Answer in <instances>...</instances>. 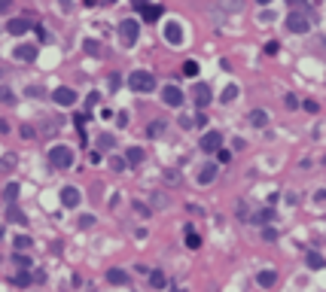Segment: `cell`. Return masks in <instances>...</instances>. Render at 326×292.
Here are the masks:
<instances>
[{
    "label": "cell",
    "mask_w": 326,
    "mask_h": 292,
    "mask_svg": "<svg viewBox=\"0 0 326 292\" xmlns=\"http://www.w3.org/2000/svg\"><path fill=\"white\" fill-rule=\"evenodd\" d=\"M305 262H308V268H314V271H320V268L326 265V262H323V256H320V253H314V250L305 256Z\"/></svg>",
    "instance_id": "obj_19"
},
{
    "label": "cell",
    "mask_w": 326,
    "mask_h": 292,
    "mask_svg": "<svg viewBox=\"0 0 326 292\" xmlns=\"http://www.w3.org/2000/svg\"><path fill=\"white\" fill-rule=\"evenodd\" d=\"M80 201H83L80 189H73V186H64L61 189V204L64 207H80Z\"/></svg>",
    "instance_id": "obj_9"
},
{
    "label": "cell",
    "mask_w": 326,
    "mask_h": 292,
    "mask_svg": "<svg viewBox=\"0 0 326 292\" xmlns=\"http://www.w3.org/2000/svg\"><path fill=\"white\" fill-rule=\"evenodd\" d=\"M171 292H186V289H171Z\"/></svg>",
    "instance_id": "obj_54"
},
{
    "label": "cell",
    "mask_w": 326,
    "mask_h": 292,
    "mask_svg": "<svg viewBox=\"0 0 326 292\" xmlns=\"http://www.w3.org/2000/svg\"><path fill=\"white\" fill-rule=\"evenodd\" d=\"M205 125H207V119L198 113V116H195V128H205Z\"/></svg>",
    "instance_id": "obj_44"
},
{
    "label": "cell",
    "mask_w": 326,
    "mask_h": 292,
    "mask_svg": "<svg viewBox=\"0 0 326 292\" xmlns=\"http://www.w3.org/2000/svg\"><path fill=\"white\" fill-rule=\"evenodd\" d=\"M256 280H259V286H275L277 274L275 271H259V277H256Z\"/></svg>",
    "instance_id": "obj_23"
},
{
    "label": "cell",
    "mask_w": 326,
    "mask_h": 292,
    "mask_svg": "<svg viewBox=\"0 0 326 292\" xmlns=\"http://www.w3.org/2000/svg\"><path fill=\"white\" fill-rule=\"evenodd\" d=\"M107 280H110L113 286H125V283H128V274L122 271V268H110V271H107Z\"/></svg>",
    "instance_id": "obj_14"
},
{
    "label": "cell",
    "mask_w": 326,
    "mask_h": 292,
    "mask_svg": "<svg viewBox=\"0 0 326 292\" xmlns=\"http://www.w3.org/2000/svg\"><path fill=\"white\" fill-rule=\"evenodd\" d=\"M284 104H287L290 110H296V107H299V100H296V95H287V100H284Z\"/></svg>",
    "instance_id": "obj_39"
},
{
    "label": "cell",
    "mask_w": 326,
    "mask_h": 292,
    "mask_svg": "<svg viewBox=\"0 0 326 292\" xmlns=\"http://www.w3.org/2000/svg\"><path fill=\"white\" fill-rule=\"evenodd\" d=\"M165 40L171 43V46H180V43H183V28H180V21H168L165 25Z\"/></svg>",
    "instance_id": "obj_7"
},
{
    "label": "cell",
    "mask_w": 326,
    "mask_h": 292,
    "mask_svg": "<svg viewBox=\"0 0 326 292\" xmlns=\"http://www.w3.org/2000/svg\"><path fill=\"white\" fill-rule=\"evenodd\" d=\"M6 219H9V222H18V226H25V222H28V219H25V213H21L16 204H9V210H6Z\"/></svg>",
    "instance_id": "obj_18"
},
{
    "label": "cell",
    "mask_w": 326,
    "mask_h": 292,
    "mask_svg": "<svg viewBox=\"0 0 326 292\" xmlns=\"http://www.w3.org/2000/svg\"><path fill=\"white\" fill-rule=\"evenodd\" d=\"M0 100H3V104H16V95H13V88L0 85Z\"/></svg>",
    "instance_id": "obj_27"
},
{
    "label": "cell",
    "mask_w": 326,
    "mask_h": 292,
    "mask_svg": "<svg viewBox=\"0 0 326 292\" xmlns=\"http://www.w3.org/2000/svg\"><path fill=\"white\" fill-rule=\"evenodd\" d=\"M223 146V134L220 131H205V137H201V149L205 152H220Z\"/></svg>",
    "instance_id": "obj_6"
},
{
    "label": "cell",
    "mask_w": 326,
    "mask_h": 292,
    "mask_svg": "<svg viewBox=\"0 0 326 292\" xmlns=\"http://www.w3.org/2000/svg\"><path fill=\"white\" fill-rule=\"evenodd\" d=\"M247 119H250L253 128H265L268 125V113H265V110H250V116H247Z\"/></svg>",
    "instance_id": "obj_15"
},
{
    "label": "cell",
    "mask_w": 326,
    "mask_h": 292,
    "mask_svg": "<svg viewBox=\"0 0 326 292\" xmlns=\"http://www.w3.org/2000/svg\"><path fill=\"white\" fill-rule=\"evenodd\" d=\"M110 167H113V171H125L128 162H125V159H119V155H113V159H110Z\"/></svg>",
    "instance_id": "obj_29"
},
{
    "label": "cell",
    "mask_w": 326,
    "mask_h": 292,
    "mask_svg": "<svg viewBox=\"0 0 326 292\" xmlns=\"http://www.w3.org/2000/svg\"><path fill=\"white\" fill-rule=\"evenodd\" d=\"M13 55H16L18 61H34V58H37V46H31V43H21V46L13 49Z\"/></svg>",
    "instance_id": "obj_11"
},
{
    "label": "cell",
    "mask_w": 326,
    "mask_h": 292,
    "mask_svg": "<svg viewBox=\"0 0 326 292\" xmlns=\"http://www.w3.org/2000/svg\"><path fill=\"white\" fill-rule=\"evenodd\" d=\"M180 128H186V131H189V128H195V119H189V116H183V119H180Z\"/></svg>",
    "instance_id": "obj_37"
},
{
    "label": "cell",
    "mask_w": 326,
    "mask_h": 292,
    "mask_svg": "<svg viewBox=\"0 0 326 292\" xmlns=\"http://www.w3.org/2000/svg\"><path fill=\"white\" fill-rule=\"evenodd\" d=\"M0 13H9V0H0Z\"/></svg>",
    "instance_id": "obj_49"
},
{
    "label": "cell",
    "mask_w": 326,
    "mask_h": 292,
    "mask_svg": "<svg viewBox=\"0 0 326 292\" xmlns=\"http://www.w3.org/2000/svg\"><path fill=\"white\" fill-rule=\"evenodd\" d=\"M58 6L64 9V13H70V6H73V3H70V0H58Z\"/></svg>",
    "instance_id": "obj_48"
},
{
    "label": "cell",
    "mask_w": 326,
    "mask_h": 292,
    "mask_svg": "<svg viewBox=\"0 0 326 292\" xmlns=\"http://www.w3.org/2000/svg\"><path fill=\"white\" fill-rule=\"evenodd\" d=\"M287 31L290 33H308L311 31V16L302 13V9H293V13L287 16Z\"/></svg>",
    "instance_id": "obj_2"
},
{
    "label": "cell",
    "mask_w": 326,
    "mask_h": 292,
    "mask_svg": "<svg viewBox=\"0 0 326 292\" xmlns=\"http://www.w3.org/2000/svg\"><path fill=\"white\" fill-rule=\"evenodd\" d=\"M287 3H290V6H299V3H305V0H287Z\"/></svg>",
    "instance_id": "obj_51"
},
{
    "label": "cell",
    "mask_w": 326,
    "mask_h": 292,
    "mask_svg": "<svg viewBox=\"0 0 326 292\" xmlns=\"http://www.w3.org/2000/svg\"><path fill=\"white\" fill-rule=\"evenodd\" d=\"M302 107H305L308 113H317V100H305V104H302Z\"/></svg>",
    "instance_id": "obj_42"
},
{
    "label": "cell",
    "mask_w": 326,
    "mask_h": 292,
    "mask_svg": "<svg viewBox=\"0 0 326 292\" xmlns=\"http://www.w3.org/2000/svg\"><path fill=\"white\" fill-rule=\"evenodd\" d=\"M150 3H147V0H134V9H140V13H143V9H147Z\"/></svg>",
    "instance_id": "obj_47"
},
{
    "label": "cell",
    "mask_w": 326,
    "mask_h": 292,
    "mask_svg": "<svg viewBox=\"0 0 326 292\" xmlns=\"http://www.w3.org/2000/svg\"><path fill=\"white\" fill-rule=\"evenodd\" d=\"M165 179L168 183H180V174L177 171H165Z\"/></svg>",
    "instance_id": "obj_38"
},
{
    "label": "cell",
    "mask_w": 326,
    "mask_h": 292,
    "mask_svg": "<svg viewBox=\"0 0 326 292\" xmlns=\"http://www.w3.org/2000/svg\"><path fill=\"white\" fill-rule=\"evenodd\" d=\"M140 16H143V21H155V18L162 16V6H147Z\"/></svg>",
    "instance_id": "obj_24"
},
{
    "label": "cell",
    "mask_w": 326,
    "mask_h": 292,
    "mask_svg": "<svg viewBox=\"0 0 326 292\" xmlns=\"http://www.w3.org/2000/svg\"><path fill=\"white\" fill-rule=\"evenodd\" d=\"M49 164L58 167V171L70 167L73 164V149H70V146H52V149H49Z\"/></svg>",
    "instance_id": "obj_3"
},
{
    "label": "cell",
    "mask_w": 326,
    "mask_h": 292,
    "mask_svg": "<svg viewBox=\"0 0 326 292\" xmlns=\"http://www.w3.org/2000/svg\"><path fill=\"white\" fill-rule=\"evenodd\" d=\"M113 143H116V140H113V134H101V137H98V146H104V149H110Z\"/></svg>",
    "instance_id": "obj_30"
},
{
    "label": "cell",
    "mask_w": 326,
    "mask_h": 292,
    "mask_svg": "<svg viewBox=\"0 0 326 292\" xmlns=\"http://www.w3.org/2000/svg\"><path fill=\"white\" fill-rule=\"evenodd\" d=\"M153 207H168V198L162 192H153Z\"/></svg>",
    "instance_id": "obj_32"
},
{
    "label": "cell",
    "mask_w": 326,
    "mask_h": 292,
    "mask_svg": "<svg viewBox=\"0 0 326 292\" xmlns=\"http://www.w3.org/2000/svg\"><path fill=\"white\" fill-rule=\"evenodd\" d=\"M83 46H86V52H88V55H98V52H101V46H98V43H95V40H86V43H83Z\"/></svg>",
    "instance_id": "obj_33"
},
{
    "label": "cell",
    "mask_w": 326,
    "mask_h": 292,
    "mask_svg": "<svg viewBox=\"0 0 326 292\" xmlns=\"http://www.w3.org/2000/svg\"><path fill=\"white\" fill-rule=\"evenodd\" d=\"M235 97H238V85H226V88H223V97H220V100H223V104H232Z\"/></svg>",
    "instance_id": "obj_22"
},
{
    "label": "cell",
    "mask_w": 326,
    "mask_h": 292,
    "mask_svg": "<svg viewBox=\"0 0 326 292\" xmlns=\"http://www.w3.org/2000/svg\"><path fill=\"white\" fill-rule=\"evenodd\" d=\"M165 283H168V277L162 271H150V286L153 289H165Z\"/></svg>",
    "instance_id": "obj_20"
},
{
    "label": "cell",
    "mask_w": 326,
    "mask_h": 292,
    "mask_svg": "<svg viewBox=\"0 0 326 292\" xmlns=\"http://www.w3.org/2000/svg\"><path fill=\"white\" fill-rule=\"evenodd\" d=\"M16 265H21V268H31V259H25V256H16Z\"/></svg>",
    "instance_id": "obj_43"
},
{
    "label": "cell",
    "mask_w": 326,
    "mask_h": 292,
    "mask_svg": "<svg viewBox=\"0 0 326 292\" xmlns=\"http://www.w3.org/2000/svg\"><path fill=\"white\" fill-rule=\"evenodd\" d=\"M6 28H9V33H13V37H21V33H28V31L34 28V25H31L28 18H13V21H9Z\"/></svg>",
    "instance_id": "obj_12"
},
{
    "label": "cell",
    "mask_w": 326,
    "mask_h": 292,
    "mask_svg": "<svg viewBox=\"0 0 326 292\" xmlns=\"http://www.w3.org/2000/svg\"><path fill=\"white\" fill-rule=\"evenodd\" d=\"M223 6H226L229 13H238V9H241V0H223Z\"/></svg>",
    "instance_id": "obj_34"
},
{
    "label": "cell",
    "mask_w": 326,
    "mask_h": 292,
    "mask_svg": "<svg viewBox=\"0 0 326 292\" xmlns=\"http://www.w3.org/2000/svg\"><path fill=\"white\" fill-rule=\"evenodd\" d=\"M272 219H275V210H259L253 222H262V226H265V222H272Z\"/></svg>",
    "instance_id": "obj_28"
},
{
    "label": "cell",
    "mask_w": 326,
    "mask_h": 292,
    "mask_svg": "<svg viewBox=\"0 0 326 292\" xmlns=\"http://www.w3.org/2000/svg\"><path fill=\"white\" fill-rule=\"evenodd\" d=\"M195 73H198V64L195 61H186L183 64V76H195Z\"/></svg>",
    "instance_id": "obj_31"
},
{
    "label": "cell",
    "mask_w": 326,
    "mask_h": 292,
    "mask_svg": "<svg viewBox=\"0 0 326 292\" xmlns=\"http://www.w3.org/2000/svg\"><path fill=\"white\" fill-rule=\"evenodd\" d=\"M137 33H140V25L134 18H125L119 25V43L122 46H134V43H137Z\"/></svg>",
    "instance_id": "obj_4"
},
{
    "label": "cell",
    "mask_w": 326,
    "mask_h": 292,
    "mask_svg": "<svg viewBox=\"0 0 326 292\" xmlns=\"http://www.w3.org/2000/svg\"><path fill=\"white\" fill-rule=\"evenodd\" d=\"M262 234H265V241H275V238H277V231H275V228H265Z\"/></svg>",
    "instance_id": "obj_46"
},
{
    "label": "cell",
    "mask_w": 326,
    "mask_h": 292,
    "mask_svg": "<svg viewBox=\"0 0 326 292\" xmlns=\"http://www.w3.org/2000/svg\"><path fill=\"white\" fill-rule=\"evenodd\" d=\"M186 246H189V250H198V246H201V234H198L192 226L186 228Z\"/></svg>",
    "instance_id": "obj_17"
},
{
    "label": "cell",
    "mask_w": 326,
    "mask_h": 292,
    "mask_svg": "<svg viewBox=\"0 0 326 292\" xmlns=\"http://www.w3.org/2000/svg\"><path fill=\"white\" fill-rule=\"evenodd\" d=\"M52 100L58 107H73L76 104V92H73V88H67V85H61V88H55V92H52Z\"/></svg>",
    "instance_id": "obj_5"
},
{
    "label": "cell",
    "mask_w": 326,
    "mask_h": 292,
    "mask_svg": "<svg viewBox=\"0 0 326 292\" xmlns=\"http://www.w3.org/2000/svg\"><path fill=\"white\" fill-rule=\"evenodd\" d=\"M128 85H131V92H140V95H150L153 88H155V76L147 73V70H134L128 76Z\"/></svg>",
    "instance_id": "obj_1"
},
{
    "label": "cell",
    "mask_w": 326,
    "mask_h": 292,
    "mask_svg": "<svg viewBox=\"0 0 326 292\" xmlns=\"http://www.w3.org/2000/svg\"><path fill=\"white\" fill-rule=\"evenodd\" d=\"M13 246H16V250H31V246H34V241L28 238V234H18V238L13 241Z\"/></svg>",
    "instance_id": "obj_25"
},
{
    "label": "cell",
    "mask_w": 326,
    "mask_h": 292,
    "mask_svg": "<svg viewBox=\"0 0 326 292\" xmlns=\"http://www.w3.org/2000/svg\"><path fill=\"white\" fill-rule=\"evenodd\" d=\"M259 3H262V6H265V3H272V0H259Z\"/></svg>",
    "instance_id": "obj_53"
},
{
    "label": "cell",
    "mask_w": 326,
    "mask_h": 292,
    "mask_svg": "<svg viewBox=\"0 0 326 292\" xmlns=\"http://www.w3.org/2000/svg\"><path fill=\"white\" fill-rule=\"evenodd\" d=\"M162 100L168 107H180V104H183V92H180L177 85H165L162 88Z\"/></svg>",
    "instance_id": "obj_8"
},
{
    "label": "cell",
    "mask_w": 326,
    "mask_h": 292,
    "mask_svg": "<svg viewBox=\"0 0 326 292\" xmlns=\"http://www.w3.org/2000/svg\"><path fill=\"white\" fill-rule=\"evenodd\" d=\"M21 137H34V128L31 125H21Z\"/></svg>",
    "instance_id": "obj_45"
},
{
    "label": "cell",
    "mask_w": 326,
    "mask_h": 292,
    "mask_svg": "<svg viewBox=\"0 0 326 292\" xmlns=\"http://www.w3.org/2000/svg\"><path fill=\"white\" fill-rule=\"evenodd\" d=\"M143 155H147V152H143V146H128L125 162H128V164H140V162H143Z\"/></svg>",
    "instance_id": "obj_16"
},
{
    "label": "cell",
    "mask_w": 326,
    "mask_h": 292,
    "mask_svg": "<svg viewBox=\"0 0 326 292\" xmlns=\"http://www.w3.org/2000/svg\"><path fill=\"white\" fill-rule=\"evenodd\" d=\"M3 198H6V204H16V198H18V183H9L3 189Z\"/></svg>",
    "instance_id": "obj_21"
},
{
    "label": "cell",
    "mask_w": 326,
    "mask_h": 292,
    "mask_svg": "<svg viewBox=\"0 0 326 292\" xmlns=\"http://www.w3.org/2000/svg\"><path fill=\"white\" fill-rule=\"evenodd\" d=\"M314 198H317V201H326V189H320V192L314 195Z\"/></svg>",
    "instance_id": "obj_50"
},
{
    "label": "cell",
    "mask_w": 326,
    "mask_h": 292,
    "mask_svg": "<svg viewBox=\"0 0 326 292\" xmlns=\"http://www.w3.org/2000/svg\"><path fill=\"white\" fill-rule=\"evenodd\" d=\"M277 49H280V46H277L275 40H272V43H265V52H268V55H277Z\"/></svg>",
    "instance_id": "obj_41"
},
{
    "label": "cell",
    "mask_w": 326,
    "mask_h": 292,
    "mask_svg": "<svg viewBox=\"0 0 326 292\" xmlns=\"http://www.w3.org/2000/svg\"><path fill=\"white\" fill-rule=\"evenodd\" d=\"M13 164H16V155H3V159H0V167H3V171H9Z\"/></svg>",
    "instance_id": "obj_35"
},
{
    "label": "cell",
    "mask_w": 326,
    "mask_h": 292,
    "mask_svg": "<svg viewBox=\"0 0 326 292\" xmlns=\"http://www.w3.org/2000/svg\"><path fill=\"white\" fill-rule=\"evenodd\" d=\"M13 280H16L18 286H28V283H31V277H28V271H21V274H16Z\"/></svg>",
    "instance_id": "obj_36"
},
{
    "label": "cell",
    "mask_w": 326,
    "mask_h": 292,
    "mask_svg": "<svg viewBox=\"0 0 326 292\" xmlns=\"http://www.w3.org/2000/svg\"><path fill=\"white\" fill-rule=\"evenodd\" d=\"M83 3H86V6H95V3H98V0H83Z\"/></svg>",
    "instance_id": "obj_52"
},
{
    "label": "cell",
    "mask_w": 326,
    "mask_h": 292,
    "mask_svg": "<svg viewBox=\"0 0 326 292\" xmlns=\"http://www.w3.org/2000/svg\"><path fill=\"white\" fill-rule=\"evenodd\" d=\"M92 222H95V216H88V213H83V216H80V226H83V228L92 226Z\"/></svg>",
    "instance_id": "obj_40"
},
{
    "label": "cell",
    "mask_w": 326,
    "mask_h": 292,
    "mask_svg": "<svg viewBox=\"0 0 326 292\" xmlns=\"http://www.w3.org/2000/svg\"><path fill=\"white\" fill-rule=\"evenodd\" d=\"M162 131H165V122H162V119H155V122H153V125L147 128V134H150V137H159V134H162Z\"/></svg>",
    "instance_id": "obj_26"
},
{
    "label": "cell",
    "mask_w": 326,
    "mask_h": 292,
    "mask_svg": "<svg viewBox=\"0 0 326 292\" xmlns=\"http://www.w3.org/2000/svg\"><path fill=\"white\" fill-rule=\"evenodd\" d=\"M192 100H195V107H201V110H205V107L210 104V85L198 82V85H195V92H192Z\"/></svg>",
    "instance_id": "obj_10"
},
{
    "label": "cell",
    "mask_w": 326,
    "mask_h": 292,
    "mask_svg": "<svg viewBox=\"0 0 326 292\" xmlns=\"http://www.w3.org/2000/svg\"><path fill=\"white\" fill-rule=\"evenodd\" d=\"M217 171H220L217 164H205V167L198 171V183H201V186H210L213 179H217Z\"/></svg>",
    "instance_id": "obj_13"
}]
</instances>
